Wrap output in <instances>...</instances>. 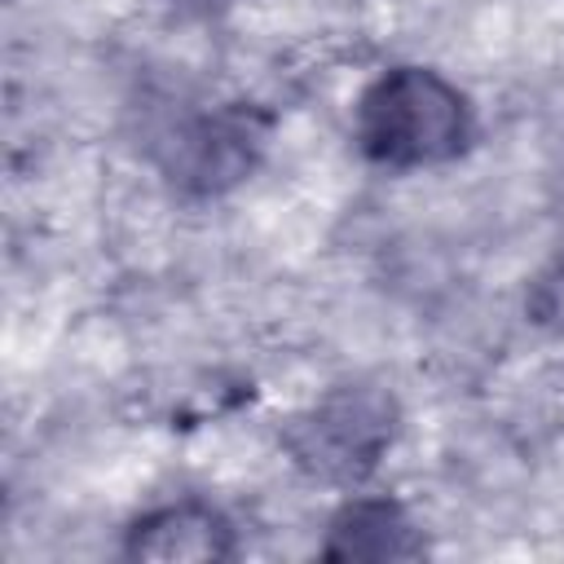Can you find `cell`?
I'll return each mask as SVG.
<instances>
[{
  "label": "cell",
  "instance_id": "277c9868",
  "mask_svg": "<svg viewBox=\"0 0 564 564\" xmlns=\"http://www.w3.org/2000/svg\"><path fill=\"white\" fill-rule=\"evenodd\" d=\"M238 555V529L203 498H176L137 516L123 533V560L132 564H220Z\"/></svg>",
  "mask_w": 564,
  "mask_h": 564
},
{
  "label": "cell",
  "instance_id": "5b68a950",
  "mask_svg": "<svg viewBox=\"0 0 564 564\" xmlns=\"http://www.w3.org/2000/svg\"><path fill=\"white\" fill-rule=\"evenodd\" d=\"M330 564H388V560H423L427 538L419 520L397 502L379 494H352L335 507L326 520V538L317 546Z\"/></svg>",
  "mask_w": 564,
  "mask_h": 564
},
{
  "label": "cell",
  "instance_id": "3957f363",
  "mask_svg": "<svg viewBox=\"0 0 564 564\" xmlns=\"http://www.w3.org/2000/svg\"><path fill=\"white\" fill-rule=\"evenodd\" d=\"M269 115L229 101L176 123L159 150V167L181 198H220L238 189L264 159Z\"/></svg>",
  "mask_w": 564,
  "mask_h": 564
},
{
  "label": "cell",
  "instance_id": "52a82bcc",
  "mask_svg": "<svg viewBox=\"0 0 564 564\" xmlns=\"http://www.w3.org/2000/svg\"><path fill=\"white\" fill-rule=\"evenodd\" d=\"M203 4H207V0H203Z\"/></svg>",
  "mask_w": 564,
  "mask_h": 564
},
{
  "label": "cell",
  "instance_id": "6da1fadb",
  "mask_svg": "<svg viewBox=\"0 0 564 564\" xmlns=\"http://www.w3.org/2000/svg\"><path fill=\"white\" fill-rule=\"evenodd\" d=\"M352 141L366 163L388 172L445 167L476 141L467 93L423 62L379 70L352 106Z\"/></svg>",
  "mask_w": 564,
  "mask_h": 564
},
{
  "label": "cell",
  "instance_id": "8992f818",
  "mask_svg": "<svg viewBox=\"0 0 564 564\" xmlns=\"http://www.w3.org/2000/svg\"><path fill=\"white\" fill-rule=\"evenodd\" d=\"M524 317L538 330L564 335V256H555L546 269L533 273L529 295H524Z\"/></svg>",
  "mask_w": 564,
  "mask_h": 564
},
{
  "label": "cell",
  "instance_id": "7a4b0ae2",
  "mask_svg": "<svg viewBox=\"0 0 564 564\" xmlns=\"http://www.w3.org/2000/svg\"><path fill=\"white\" fill-rule=\"evenodd\" d=\"M401 436V405L383 383L344 379L282 423L286 458L317 485H366Z\"/></svg>",
  "mask_w": 564,
  "mask_h": 564
}]
</instances>
